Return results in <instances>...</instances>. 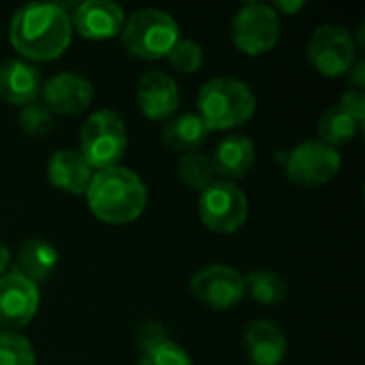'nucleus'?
<instances>
[{
	"mask_svg": "<svg viewBox=\"0 0 365 365\" xmlns=\"http://www.w3.org/2000/svg\"><path fill=\"white\" fill-rule=\"evenodd\" d=\"M9 38L13 49L28 60H56L71 45V15L62 6L49 2L26 4L13 15Z\"/></svg>",
	"mask_w": 365,
	"mask_h": 365,
	"instance_id": "nucleus-1",
	"label": "nucleus"
},
{
	"mask_svg": "<svg viewBox=\"0 0 365 365\" xmlns=\"http://www.w3.org/2000/svg\"><path fill=\"white\" fill-rule=\"evenodd\" d=\"M90 212L107 225H128L137 220L148 203L143 180L124 167L94 171L86 190Z\"/></svg>",
	"mask_w": 365,
	"mask_h": 365,
	"instance_id": "nucleus-2",
	"label": "nucleus"
},
{
	"mask_svg": "<svg viewBox=\"0 0 365 365\" xmlns=\"http://www.w3.org/2000/svg\"><path fill=\"white\" fill-rule=\"evenodd\" d=\"M199 115L212 130H229L248 122L257 111V96L248 83L233 77L210 79L197 98Z\"/></svg>",
	"mask_w": 365,
	"mask_h": 365,
	"instance_id": "nucleus-3",
	"label": "nucleus"
},
{
	"mask_svg": "<svg viewBox=\"0 0 365 365\" xmlns=\"http://www.w3.org/2000/svg\"><path fill=\"white\" fill-rule=\"evenodd\" d=\"M120 36L128 53L141 60H160L180 41V28L167 11L141 9L124 21Z\"/></svg>",
	"mask_w": 365,
	"mask_h": 365,
	"instance_id": "nucleus-4",
	"label": "nucleus"
},
{
	"mask_svg": "<svg viewBox=\"0 0 365 365\" xmlns=\"http://www.w3.org/2000/svg\"><path fill=\"white\" fill-rule=\"evenodd\" d=\"M128 145L124 120L111 109L94 111L81 128V158L92 171L118 167Z\"/></svg>",
	"mask_w": 365,
	"mask_h": 365,
	"instance_id": "nucleus-5",
	"label": "nucleus"
},
{
	"mask_svg": "<svg viewBox=\"0 0 365 365\" xmlns=\"http://www.w3.org/2000/svg\"><path fill=\"white\" fill-rule=\"evenodd\" d=\"M231 38L246 56L267 53L280 38V17L269 4L248 2L233 17Z\"/></svg>",
	"mask_w": 365,
	"mask_h": 365,
	"instance_id": "nucleus-6",
	"label": "nucleus"
},
{
	"mask_svg": "<svg viewBox=\"0 0 365 365\" xmlns=\"http://www.w3.org/2000/svg\"><path fill=\"white\" fill-rule=\"evenodd\" d=\"M201 222L214 233H235L248 220V197L231 182H214L199 197Z\"/></svg>",
	"mask_w": 365,
	"mask_h": 365,
	"instance_id": "nucleus-7",
	"label": "nucleus"
},
{
	"mask_svg": "<svg viewBox=\"0 0 365 365\" xmlns=\"http://www.w3.org/2000/svg\"><path fill=\"white\" fill-rule=\"evenodd\" d=\"M342 167V158L338 150L325 145L323 141H304L295 145L284 163L287 178L302 186V188H314L331 182Z\"/></svg>",
	"mask_w": 365,
	"mask_h": 365,
	"instance_id": "nucleus-8",
	"label": "nucleus"
},
{
	"mask_svg": "<svg viewBox=\"0 0 365 365\" xmlns=\"http://www.w3.org/2000/svg\"><path fill=\"white\" fill-rule=\"evenodd\" d=\"M308 60L325 77H340L355 64V43L346 28L336 24L319 26L308 41Z\"/></svg>",
	"mask_w": 365,
	"mask_h": 365,
	"instance_id": "nucleus-9",
	"label": "nucleus"
},
{
	"mask_svg": "<svg viewBox=\"0 0 365 365\" xmlns=\"http://www.w3.org/2000/svg\"><path fill=\"white\" fill-rule=\"evenodd\" d=\"M190 291L212 310H231L244 295V276L229 265H207L199 269L190 280Z\"/></svg>",
	"mask_w": 365,
	"mask_h": 365,
	"instance_id": "nucleus-10",
	"label": "nucleus"
},
{
	"mask_svg": "<svg viewBox=\"0 0 365 365\" xmlns=\"http://www.w3.org/2000/svg\"><path fill=\"white\" fill-rule=\"evenodd\" d=\"M38 287L19 274L0 276V327L2 331L24 329L38 310Z\"/></svg>",
	"mask_w": 365,
	"mask_h": 365,
	"instance_id": "nucleus-11",
	"label": "nucleus"
},
{
	"mask_svg": "<svg viewBox=\"0 0 365 365\" xmlns=\"http://www.w3.org/2000/svg\"><path fill=\"white\" fill-rule=\"evenodd\" d=\"M43 105L51 113L73 115L90 107L94 98L92 81L79 73H58L47 83H43Z\"/></svg>",
	"mask_w": 365,
	"mask_h": 365,
	"instance_id": "nucleus-12",
	"label": "nucleus"
},
{
	"mask_svg": "<svg viewBox=\"0 0 365 365\" xmlns=\"http://www.w3.org/2000/svg\"><path fill=\"white\" fill-rule=\"evenodd\" d=\"M124 21H126L124 11L111 0H86L71 15L73 28L83 38H92V41H105L118 36L124 28Z\"/></svg>",
	"mask_w": 365,
	"mask_h": 365,
	"instance_id": "nucleus-13",
	"label": "nucleus"
},
{
	"mask_svg": "<svg viewBox=\"0 0 365 365\" xmlns=\"http://www.w3.org/2000/svg\"><path fill=\"white\" fill-rule=\"evenodd\" d=\"M137 105L145 118H150L154 122H167L178 111L180 90L167 73L150 71L139 79Z\"/></svg>",
	"mask_w": 365,
	"mask_h": 365,
	"instance_id": "nucleus-14",
	"label": "nucleus"
},
{
	"mask_svg": "<svg viewBox=\"0 0 365 365\" xmlns=\"http://www.w3.org/2000/svg\"><path fill=\"white\" fill-rule=\"evenodd\" d=\"M43 90V77L38 68L26 60L0 62V98L15 107L36 103Z\"/></svg>",
	"mask_w": 365,
	"mask_h": 365,
	"instance_id": "nucleus-15",
	"label": "nucleus"
},
{
	"mask_svg": "<svg viewBox=\"0 0 365 365\" xmlns=\"http://www.w3.org/2000/svg\"><path fill=\"white\" fill-rule=\"evenodd\" d=\"M255 158H257V148L250 137L229 135L216 145L210 160L220 182L235 184V180H242L248 175V171L255 165Z\"/></svg>",
	"mask_w": 365,
	"mask_h": 365,
	"instance_id": "nucleus-16",
	"label": "nucleus"
},
{
	"mask_svg": "<svg viewBox=\"0 0 365 365\" xmlns=\"http://www.w3.org/2000/svg\"><path fill=\"white\" fill-rule=\"evenodd\" d=\"M244 349L255 365H280L287 357V338L272 321H255L244 334Z\"/></svg>",
	"mask_w": 365,
	"mask_h": 365,
	"instance_id": "nucleus-17",
	"label": "nucleus"
},
{
	"mask_svg": "<svg viewBox=\"0 0 365 365\" xmlns=\"http://www.w3.org/2000/svg\"><path fill=\"white\" fill-rule=\"evenodd\" d=\"M47 175L53 188L68 192V195H86L92 182V169L81 158L79 152L73 150H58L49 158Z\"/></svg>",
	"mask_w": 365,
	"mask_h": 365,
	"instance_id": "nucleus-18",
	"label": "nucleus"
},
{
	"mask_svg": "<svg viewBox=\"0 0 365 365\" xmlns=\"http://www.w3.org/2000/svg\"><path fill=\"white\" fill-rule=\"evenodd\" d=\"M58 261H60V255L53 244L41 237H32L24 242L17 250L15 274H19L32 284H38V282H45L53 274V269L58 267Z\"/></svg>",
	"mask_w": 365,
	"mask_h": 365,
	"instance_id": "nucleus-19",
	"label": "nucleus"
},
{
	"mask_svg": "<svg viewBox=\"0 0 365 365\" xmlns=\"http://www.w3.org/2000/svg\"><path fill=\"white\" fill-rule=\"evenodd\" d=\"M207 137H210V128L205 126L199 113L173 115L163 126V143L182 154L199 152V148L207 141Z\"/></svg>",
	"mask_w": 365,
	"mask_h": 365,
	"instance_id": "nucleus-20",
	"label": "nucleus"
},
{
	"mask_svg": "<svg viewBox=\"0 0 365 365\" xmlns=\"http://www.w3.org/2000/svg\"><path fill=\"white\" fill-rule=\"evenodd\" d=\"M361 128L364 124H359L349 111H344L340 105H331L319 120V141L336 150L351 143L361 133Z\"/></svg>",
	"mask_w": 365,
	"mask_h": 365,
	"instance_id": "nucleus-21",
	"label": "nucleus"
},
{
	"mask_svg": "<svg viewBox=\"0 0 365 365\" xmlns=\"http://www.w3.org/2000/svg\"><path fill=\"white\" fill-rule=\"evenodd\" d=\"M175 173L188 190H197V192H203L210 184H214V178H216L210 156L201 152L182 154L178 160Z\"/></svg>",
	"mask_w": 365,
	"mask_h": 365,
	"instance_id": "nucleus-22",
	"label": "nucleus"
},
{
	"mask_svg": "<svg viewBox=\"0 0 365 365\" xmlns=\"http://www.w3.org/2000/svg\"><path fill=\"white\" fill-rule=\"evenodd\" d=\"M244 287L246 291L250 293V297L259 304H265V306H274V304H280L287 299V282L269 272V269H257V272H250L246 278H244Z\"/></svg>",
	"mask_w": 365,
	"mask_h": 365,
	"instance_id": "nucleus-23",
	"label": "nucleus"
},
{
	"mask_svg": "<svg viewBox=\"0 0 365 365\" xmlns=\"http://www.w3.org/2000/svg\"><path fill=\"white\" fill-rule=\"evenodd\" d=\"M0 365H36L34 349L15 331H0Z\"/></svg>",
	"mask_w": 365,
	"mask_h": 365,
	"instance_id": "nucleus-24",
	"label": "nucleus"
},
{
	"mask_svg": "<svg viewBox=\"0 0 365 365\" xmlns=\"http://www.w3.org/2000/svg\"><path fill=\"white\" fill-rule=\"evenodd\" d=\"M169 64L178 71V73H197L203 64V49L199 43L190 41V38H180L173 49L169 51Z\"/></svg>",
	"mask_w": 365,
	"mask_h": 365,
	"instance_id": "nucleus-25",
	"label": "nucleus"
},
{
	"mask_svg": "<svg viewBox=\"0 0 365 365\" xmlns=\"http://www.w3.org/2000/svg\"><path fill=\"white\" fill-rule=\"evenodd\" d=\"M53 126V115L43 103H30L19 109V128L28 137H45Z\"/></svg>",
	"mask_w": 365,
	"mask_h": 365,
	"instance_id": "nucleus-26",
	"label": "nucleus"
},
{
	"mask_svg": "<svg viewBox=\"0 0 365 365\" xmlns=\"http://www.w3.org/2000/svg\"><path fill=\"white\" fill-rule=\"evenodd\" d=\"M137 365H192V361L184 349L167 340L156 349L148 351Z\"/></svg>",
	"mask_w": 365,
	"mask_h": 365,
	"instance_id": "nucleus-27",
	"label": "nucleus"
},
{
	"mask_svg": "<svg viewBox=\"0 0 365 365\" xmlns=\"http://www.w3.org/2000/svg\"><path fill=\"white\" fill-rule=\"evenodd\" d=\"M163 342H167V334H165V329H163L160 323H152V321L139 323V327L135 331V346L139 351H143V355L148 351L156 349Z\"/></svg>",
	"mask_w": 365,
	"mask_h": 365,
	"instance_id": "nucleus-28",
	"label": "nucleus"
},
{
	"mask_svg": "<svg viewBox=\"0 0 365 365\" xmlns=\"http://www.w3.org/2000/svg\"><path fill=\"white\" fill-rule=\"evenodd\" d=\"M344 111H349L359 124L365 122V94L359 90H349L342 94L340 103H338Z\"/></svg>",
	"mask_w": 365,
	"mask_h": 365,
	"instance_id": "nucleus-29",
	"label": "nucleus"
},
{
	"mask_svg": "<svg viewBox=\"0 0 365 365\" xmlns=\"http://www.w3.org/2000/svg\"><path fill=\"white\" fill-rule=\"evenodd\" d=\"M365 62H357L353 68H351V81H353V86H355V90H359V92H364L365 88Z\"/></svg>",
	"mask_w": 365,
	"mask_h": 365,
	"instance_id": "nucleus-30",
	"label": "nucleus"
},
{
	"mask_svg": "<svg viewBox=\"0 0 365 365\" xmlns=\"http://www.w3.org/2000/svg\"><path fill=\"white\" fill-rule=\"evenodd\" d=\"M276 9H278L280 13L293 15V13H297V11H302V9H304V0H293V2L280 0V2H276ZM276 9H274V11H276Z\"/></svg>",
	"mask_w": 365,
	"mask_h": 365,
	"instance_id": "nucleus-31",
	"label": "nucleus"
},
{
	"mask_svg": "<svg viewBox=\"0 0 365 365\" xmlns=\"http://www.w3.org/2000/svg\"><path fill=\"white\" fill-rule=\"evenodd\" d=\"M9 263H11V252H9V248L0 242V276L4 274V269H6Z\"/></svg>",
	"mask_w": 365,
	"mask_h": 365,
	"instance_id": "nucleus-32",
	"label": "nucleus"
}]
</instances>
